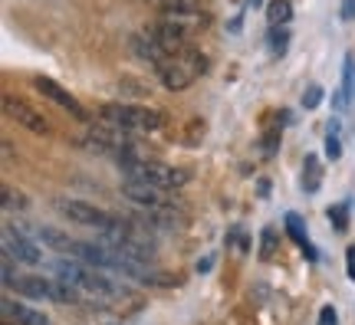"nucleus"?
Instances as JSON below:
<instances>
[{"label": "nucleus", "mask_w": 355, "mask_h": 325, "mask_svg": "<svg viewBox=\"0 0 355 325\" xmlns=\"http://www.w3.org/2000/svg\"><path fill=\"white\" fill-rule=\"evenodd\" d=\"M119 168L125 171V181H139V184H152L158 191H178L188 184V171H181V168H171V164H155V161H141L135 158V151L128 148L125 155H119L115 158Z\"/></svg>", "instance_id": "f257e3e1"}, {"label": "nucleus", "mask_w": 355, "mask_h": 325, "mask_svg": "<svg viewBox=\"0 0 355 325\" xmlns=\"http://www.w3.org/2000/svg\"><path fill=\"white\" fill-rule=\"evenodd\" d=\"M102 122H109L119 132H158L165 125L162 112L155 109H145V105H102Z\"/></svg>", "instance_id": "f03ea898"}, {"label": "nucleus", "mask_w": 355, "mask_h": 325, "mask_svg": "<svg viewBox=\"0 0 355 325\" xmlns=\"http://www.w3.org/2000/svg\"><path fill=\"white\" fill-rule=\"evenodd\" d=\"M3 112H7V118H13V122H20L24 128H30L33 135H50L53 125L43 118V112H37L33 105H26L24 99H13V96H3Z\"/></svg>", "instance_id": "7ed1b4c3"}, {"label": "nucleus", "mask_w": 355, "mask_h": 325, "mask_svg": "<svg viewBox=\"0 0 355 325\" xmlns=\"http://www.w3.org/2000/svg\"><path fill=\"white\" fill-rule=\"evenodd\" d=\"M33 86H37L40 96H46V99H53L56 105H63L66 112L73 115V118H79V122H89V112L83 109V102L76 99V96H69L60 82H53V79H46V76H37L33 79Z\"/></svg>", "instance_id": "20e7f679"}, {"label": "nucleus", "mask_w": 355, "mask_h": 325, "mask_svg": "<svg viewBox=\"0 0 355 325\" xmlns=\"http://www.w3.org/2000/svg\"><path fill=\"white\" fill-rule=\"evenodd\" d=\"M3 250L10 253L17 263H26V266H40V260H43V253H40L37 243L26 237V234L13 230V227L3 230Z\"/></svg>", "instance_id": "39448f33"}, {"label": "nucleus", "mask_w": 355, "mask_h": 325, "mask_svg": "<svg viewBox=\"0 0 355 325\" xmlns=\"http://www.w3.org/2000/svg\"><path fill=\"white\" fill-rule=\"evenodd\" d=\"M155 73H158V79H162V86L171 89V92H181V89H188L191 82H194V73H191L178 56H165L162 63L155 66Z\"/></svg>", "instance_id": "423d86ee"}, {"label": "nucleus", "mask_w": 355, "mask_h": 325, "mask_svg": "<svg viewBox=\"0 0 355 325\" xmlns=\"http://www.w3.org/2000/svg\"><path fill=\"white\" fill-rule=\"evenodd\" d=\"M76 286L86 289V292H92V296H102V299H115V296L122 292L109 276L99 273V270L89 266V263H83V270H79V276H76Z\"/></svg>", "instance_id": "0eeeda50"}, {"label": "nucleus", "mask_w": 355, "mask_h": 325, "mask_svg": "<svg viewBox=\"0 0 355 325\" xmlns=\"http://www.w3.org/2000/svg\"><path fill=\"white\" fill-rule=\"evenodd\" d=\"M148 33L158 39V46H162L168 56H178V53L188 50V43H184V26L178 24V20H162V24H155Z\"/></svg>", "instance_id": "6e6552de"}, {"label": "nucleus", "mask_w": 355, "mask_h": 325, "mask_svg": "<svg viewBox=\"0 0 355 325\" xmlns=\"http://www.w3.org/2000/svg\"><path fill=\"white\" fill-rule=\"evenodd\" d=\"M122 194H125L132 204H139V207H145V211H165L168 200L165 194L168 191H158L152 188V184H139V181H125V188H122Z\"/></svg>", "instance_id": "1a4fd4ad"}, {"label": "nucleus", "mask_w": 355, "mask_h": 325, "mask_svg": "<svg viewBox=\"0 0 355 325\" xmlns=\"http://www.w3.org/2000/svg\"><path fill=\"white\" fill-rule=\"evenodd\" d=\"M10 289H17L26 299H53L56 302V279H43V276H17V283Z\"/></svg>", "instance_id": "9d476101"}, {"label": "nucleus", "mask_w": 355, "mask_h": 325, "mask_svg": "<svg viewBox=\"0 0 355 325\" xmlns=\"http://www.w3.org/2000/svg\"><path fill=\"white\" fill-rule=\"evenodd\" d=\"M128 46H132V56H135V60H141V63H152V66H158L168 56V53L158 46V39H155L152 33H135Z\"/></svg>", "instance_id": "9b49d317"}, {"label": "nucleus", "mask_w": 355, "mask_h": 325, "mask_svg": "<svg viewBox=\"0 0 355 325\" xmlns=\"http://www.w3.org/2000/svg\"><path fill=\"white\" fill-rule=\"evenodd\" d=\"M3 315L13 319L17 325H50V319L40 313V309H30L24 302H3Z\"/></svg>", "instance_id": "f8f14e48"}, {"label": "nucleus", "mask_w": 355, "mask_h": 325, "mask_svg": "<svg viewBox=\"0 0 355 325\" xmlns=\"http://www.w3.org/2000/svg\"><path fill=\"white\" fill-rule=\"evenodd\" d=\"M286 234L293 237V243L300 247V250L309 256V260H316V250H313V243H309V234H306L303 220H300V213H286Z\"/></svg>", "instance_id": "ddd939ff"}, {"label": "nucleus", "mask_w": 355, "mask_h": 325, "mask_svg": "<svg viewBox=\"0 0 355 325\" xmlns=\"http://www.w3.org/2000/svg\"><path fill=\"white\" fill-rule=\"evenodd\" d=\"M37 237L43 240V243H50L53 250H60V253H76V247H79V240L66 237L63 230H56V227H40Z\"/></svg>", "instance_id": "4468645a"}, {"label": "nucleus", "mask_w": 355, "mask_h": 325, "mask_svg": "<svg viewBox=\"0 0 355 325\" xmlns=\"http://www.w3.org/2000/svg\"><path fill=\"white\" fill-rule=\"evenodd\" d=\"M339 96H343L345 109L355 102V56L352 53L345 56V63H343V89H339Z\"/></svg>", "instance_id": "2eb2a0df"}, {"label": "nucleus", "mask_w": 355, "mask_h": 325, "mask_svg": "<svg viewBox=\"0 0 355 325\" xmlns=\"http://www.w3.org/2000/svg\"><path fill=\"white\" fill-rule=\"evenodd\" d=\"M319 184H322V164H319L316 155H309L303 168V191L306 194H316Z\"/></svg>", "instance_id": "dca6fc26"}, {"label": "nucleus", "mask_w": 355, "mask_h": 325, "mask_svg": "<svg viewBox=\"0 0 355 325\" xmlns=\"http://www.w3.org/2000/svg\"><path fill=\"white\" fill-rule=\"evenodd\" d=\"M266 20H270V26H290L293 3L290 0H270V7H266Z\"/></svg>", "instance_id": "f3484780"}, {"label": "nucleus", "mask_w": 355, "mask_h": 325, "mask_svg": "<svg viewBox=\"0 0 355 325\" xmlns=\"http://www.w3.org/2000/svg\"><path fill=\"white\" fill-rule=\"evenodd\" d=\"M162 7H165V13H171V17H194V13H201V3H198V0H162Z\"/></svg>", "instance_id": "a211bd4d"}, {"label": "nucleus", "mask_w": 355, "mask_h": 325, "mask_svg": "<svg viewBox=\"0 0 355 325\" xmlns=\"http://www.w3.org/2000/svg\"><path fill=\"white\" fill-rule=\"evenodd\" d=\"M290 46V26H270V53L283 56Z\"/></svg>", "instance_id": "6ab92c4d"}, {"label": "nucleus", "mask_w": 355, "mask_h": 325, "mask_svg": "<svg viewBox=\"0 0 355 325\" xmlns=\"http://www.w3.org/2000/svg\"><path fill=\"white\" fill-rule=\"evenodd\" d=\"M178 60L188 66L194 76H201L204 69H207V60H204V53H198V50H184V53H178Z\"/></svg>", "instance_id": "aec40b11"}, {"label": "nucleus", "mask_w": 355, "mask_h": 325, "mask_svg": "<svg viewBox=\"0 0 355 325\" xmlns=\"http://www.w3.org/2000/svg\"><path fill=\"white\" fill-rule=\"evenodd\" d=\"M326 155H329L332 161L343 155V145H339V122H336V118L329 122V132H326Z\"/></svg>", "instance_id": "412c9836"}, {"label": "nucleus", "mask_w": 355, "mask_h": 325, "mask_svg": "<svg viewBox=\"0 0 355 325\" xmlns=\"http://www.w3.org/2000/svg\"><path fill=\"white\" fill-rule=\"evenodd\" d=\"M329 220L336 230H345L349 227V204H336V207H329Z\"/></svg>", "instance_id": "4be33fe9"}, {"label": "nucleus", "mask_w": 355, "mask_h": 325, "mask_svg": "<svg viewBox=\"0 0 355 325\" xmlns=\"http://www.w3.org/2000/svg\"><path fill=\"white\" fill-rule=\"evenodd\" d=\"M260 240H263V247H260V256H263V260H270V256H273V250H277V243H273V240H277V230H273V227H263Z\"/></svg>", "instance_id": "5701e85b"}, {"label": "nucleus", "mask_w": 355, "mask_h": 325, "mask_svg": "<svg viewBox=\"0 0 355 325\" xmlns=\"http://www.w3.org/2000/svg\"><path fill=\"white\" fill-rule=\"evenodd\" d=\"M0 200H3V207H7V211H13V207H24V204H26V200L20 197V194H13V188H7V184L0 188Z\"/></svg>", "instance_id": "b1692460"}, {"label": "nucleus", "mask_w": 355, "mask_h": 325, "mask_svg": "<svg viewBox=\"0 0 355 325\" xmlns=\"http://www.w3.org/2000/svg\"><path fill=\"white\" fill-rule=\"evenodd\" d=\"M319 102H322V86H309L303 92V109H316Z\"/></svg>", "instance_id": "393cba45"}, {"label": "nucleus", "mask_w": 355, "mask_h": 325, "mask_svg": "<svg viewBox=\"0 0 355 325\" xmlns=\"http://www.w3.org/2000/svg\"><path fill=\"white\" fill-rule=\"evenodd\" d=\"M0 266H3V286H13V283H17V279H13V256L7 250H3V263H0Z\"/></svg>", "instance_id": "a878e982"}, {"label": "nucleus", "mask_w": 355, "mask_h": 325, "mask_svg": "<svg viewBox=\"0 0 355 325\" xmlns=\"http://www.w3.org/2000/svg\"><path fill=\"white\" fill-rule=\"evenodd\" d=\"M319 325H339V313L332 306H322L319 309Z\"/></svg>", "instance_id": "bb28decb"}, {"label": "nucleus", "mask_w": 355, "mask_h": 325, "mask_svg": "<svg viewBox=\"0 0 355 325\" xmlns=\"http://www.w3.org/2000/svg\"><path fill=\"white\" fill-rule=\"evenodd\" d=\"M345 276L355 283V247H349V250H345Z\"/></svg>", "instance_id": "cd10ccee"}, {"label": "nucleus", "mask_w": 355, "mask_h": 325, "mask_svg": "<svg viewBox=\"0 0 355 325\" xmlns=\"http://www.w3.org/2000/svg\"><path fill=\"white\" fill-rule=\"evenodd\" d=\"M211 266H214V256L207 253V256H201V260H198V273H211Z\"/></svg>", "instance_id": "c85d7f7f"}, {"label": "nucleus", "mask_w": 355, "mask_h": 325, "mask_svg": "<svg viewBox=\"0 0 355 325\" xmlns=\"http://www.w3.org/2000/svg\"><path fill=\"white\" fill-rule=\"evenodd\" d=\"M355 17V0H343V20H352Z\"/></svg>", "instance_id": "c756f323"}, {"label": "nucleus", "mask_w": 355, "mask_h": 325, "mask_svg": "<svg viewBox=\"0 0 355 325\" xmlns=\"http://www.w3.org/2000/svg\"><path fill=\"white\" fill-rule=\"evenodd\" d=\"M260 3H263V0H247V7H260Z\"/></svg>", "instance_id": "7c9ffc66"}, {"label": "nucleus", "mask_w": 355, "mask_h": 325, "mask_svg": "<svg viewBox=\"0 0 355 325\" xmlns=\"http://www.w3.org/2000/svg\"><path fill=\"white\" fill-rule=\"evenodd\" d=\"M3 325H13V322H3Z\"/></svg>", "instance_id": "2f4dec72"}]
</instances>
